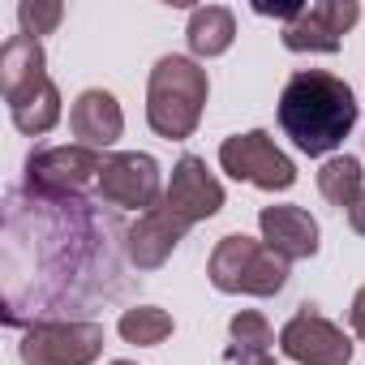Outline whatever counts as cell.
Returning <instances> with one entry per match:
<instances>
[{"label": "cell", "instance_id": "obj_1", "mask_svg": "<svg viewBox=\"0 0 365 365\" xmlns=\"http://www.w3.org/2000/svg\"><path fill=\"white\" fill-rule=\"evenodd\" d=\"M116 228L86 198H39L9 194L5 215V322H22V309L39 322L48 314H69L120 267L112 254Z\"/></svg>", "mask_w": 365, "mask_h": 365}, {"label": "cell", "instance_id": "obj_2", "mask_svg": "<svg viewBox=\"0 0 365 365\" xmlns=\"http://www.w3.org/2000/svg\"><path fill=\"white\" fill-rule=\"evenodd\" d=\"M279 125L301 155L335 150L356 125L352 86L327 69H301L279 91Z\"/></svg>", "mask_w": 365, "mask_h": 365}, {"label": "cell", "instance_id": "obj_3", "mask_svg": "<svg viewBox=\"0 0 365 365\" xmlns=\"http://www.w3.org/2000/svg\"><path fill=\"white\" fill-rule=\"evenodd\" d=\"M207 95H211L207 69H198L190 56H163L150 69V82H146V120H150V129L168 142H185L202 120Z\"/></svg>", "mask_w": 365, "mask_h": 365}, {"label": "cell", "instance_id": "obj_4", "mask_svg": "<svg viewBox=\"0 0 365 365\" xmlns=\"http://www.w3.org/2000/svg\"><path fill=\"white\" fill-rule=\"evenodd\" d=\"M207 275L220 292H245V297H275L288 284V258H279L267 241H254L245 232H232L215 245Z\"/></svg>", "mask_w": 365, "mask_h": 365}, {"label": "cell", "instance_id": "obj_5", "mask_svg": "<svg viewBox=\"0 0 365 365\" xmlns=\"http://www.w3.org/2000/svg\"><path fill=\"white\" fill-rule=\"evenodd\" d=\"M18 352H22V365H91L103 352V327L86 318L31 322Z\"/></svg>", "mask_w": 365, "mask_h": 365}, {"label": "cell", "instance_id": "obj_6", "mask_svg": "<svg viewBox=\"0 0 365 365\" xmlns=\"http://www.w3.org/2000/svg\"><path fill=\"white\" fill-rule=\"evenodd\" d=\"M103 155L91 146H43L26 159V190L39 198H78L99 180Z\"/></svg>", "mask_w": 365, "mask_h": 365}, {"label": "cell", "instance_id": "obj_7", "mask_svg": "<svg viewBox=\"0 0 365 365\" xmlns=\"http://www.w3.org/2000/svg\"><path fill=\"white\" fill-rule=\"evenodd\" d=\"M361 5L356 0H314L292 5L284 18V48L288 52H339L344 35L356 26Z\"/></svg>", "mask_w": 365, "mask_h": 365}, {"label": "cell", "instance_id": "obj_8", "mask_svg": "<svg viewBox=\"0 0 365 365\" xmlns=\"http://www.w3.org/2000/svg\"><path fill=\"white\" fill-rule=\"evenodd\" d=\"M220 168L228 176H237V180H250V185H258V190H292V180H297L292 159L262 129L228 138L220 146Z\"/></svg>", "mask_w": 365, "mask_h": 365}, {"label": "cell", "instance_id": "obj_9", "mask_svg": "<svg viewBox=\"0 0 365 365\" xmlns=\"http://www.w3.org/2000/svg\"><path fill=\"white\" fill-rule=\"evenodd\" d=\"M279 348H284V356H292L297 365H348V361H352L348 335H344L335 322H327L314 305H301V309L284 322Z\"/></svg>", "mask_w": 365, "mask_h": 365}, {"label": "cell", "instance_id": "obj_10", "mask_svg": "<svg viewBox=\"0 0 365 365\" xmlns=\"http://www.w3.org/2000/svg\"><path fill=\"white\" fill-rule=\"evenodd\" d=\"M99 198L108 207H146L155 211L159 202V163L142 150H120V155H103L99 168Z\"/></svg>", "mask_w": 365, "mask_h": 365}, {"label": "cell", "instance_id": "obj_11", "mask_svg": "<svg viewBox=\"0 0 365 365\" xmlns=\"http://www.w3.org/2000/svg\"><path fill=\"white\" fill-rule=\"evenodd\" d=\"M163 207L176 211L185 224H198V220H211L220 207H224V185L207 172V159L198 155H185L176 168H172V180H168V194H163Z\"/></svg>", "mask_w": 365, "mask_h": 365}, {"label": "cell", "instance_id": "obj_12", "mask_svg": "<svg viewBox=\"0 0 365 365\" xmlns=\"http://www.w3.org/2000/svg\"><path fill=\"white\" fill-rule=\"evenodd\" d=\"M185 232H190V224L168 207H155V211L138 215V224H129V232H125L129 262L138 271H159L172 258V250L185 241Z\"/></svg>", "mask_w": 365, "mask_h": 365}, {"label": "cell", "instance_id": "obj_13", "mask_svg": "<svg viewBox=\"0 0 365 365\" xmlns=\"http://www.w3.org/2000/svg\"><path fill=\"white\" fill-rule=\"evenodd\" d=\"M69 129L78 138V146H91V150H103L120 138L125 129V112L116 103L112 91H82L69 108Z\"/></svg>", "mask_w": 365, "mask_h": 365}, {"label": "cell", "instance_id": "obj_14", "mask_svg": "<svg viewBox=\"0 0 365 365\" xmlns=\"http://www.w3.org/2000/svg\"><path fill=\"white\" fill-rule=\"evenodd\" d=\"M258 228H262V241L288 262L318 254V224L305 207H262Z\"/></svg>", "mask_w": 365, "mask_h": 365}, {"label": "cell", "instance_id": "obj_15", "mask_svg": "<svg viewBox=\"0 0 365 365\" xmlns=\"http://www.w3.org/2000/svg\"><path fill=\"white\" fill-rule=\"evenodd\" d=\"M48 82V56L43 43L31 35H14L5 48H0V86H5V99H22L35 86Z\"/></svg>", "mask_w": 365, "mask_h": 365}, {"label": "cell", "instance_id": "obj_16", "mask_svg": "<svg viewBox=\"0 0 365 365\" xmlns=\"http://www.w3.org/2000/svg\"><path fill=\"white\" fill-rule=\"evenodd\" d=\"M185 39H190V48H194V56H224L228 48H232V39H237V18H232V9H224V5H202V9H194L190 14V26H185Z\"/></svg>", "mask_w": 365, "mask_h": 365}, {"label": "cell", "instance_id": "obj_17", "mask_svg": "<svg viewBox=\"0 0 365 365\" xmlns=\"http://www.w3.org/2000/svg\"><path fill=\"white\" fill-rule=\"evenodd\" d=\"M9 112H14V125H18L22 133L39 138V133H48V129H56V120H61V91H56L52 78H48V82L35 86L31 95L14 99Z\"/></svg>", "mask_w": 365, "mask_h": 365}, {"label": "cell", "instance_id": "obj_18", "mask_svg": "<svg viewBox=\"0 0 365 365\" xmlns=\"http://www.w3.org/2000/svg\"><path fill=\"white\" fill-rule=\"evenodd\" d=\"M318 190H322V198L331 202V207H352L356 198H361V163L352 159V155H335V159H327L322 163V172H318Z\"/></svg>", "mask_w": 365, "mask_h": 365}, {"label": "cell", "instance_id": "obj_19", "mask_svg": "<svg viewBox=\"0 0 365 365\" xmlns=\"http://www.w3.org/2000/svg\"><path fill=\"white\" fill-rule=\"evenodd\" d=\"M116 331L125 335V344H138V348H155L172 335V314H163L159 305H133L120 314Z\"/></svg>", "mask_w": 365, "mask_h": 365}, {"label": "cell", "instance_id": "obj_20", "mask_svg": "<svg viewBox=\"0 0 365 365\" xmlns=\"http://www.w3.org/2000/svg\"><path fill=\"white\" fill-rule=\"evenodd\" d=\"M228 331H232V348L237 352H254V348H267L271 352V344H275V331H271V322L258 309H241L228 322Z\"/></svg>", "mask_w": 365, "mask_h": 365}, {"label": "cell", "instance_id": "obj_21", "mask_svg": "<svg viewBox=\"0 0 365 365\" xmlns=\"http://www.w3.org/2000/svg\"><path fill=\"white\" fill-rule=\"evenodd\" d=\"M65 18V5H56V0H22L18 5V22H22V35L39 39V35H52Z\"/></svg>", "mask_w": 365, "mask_h": 365}, {"label": "cell", "instance_id": "obj_22", "mask_svg": "<svg viewBox=\"0 0 365 365\" xmlns=\"http://www.w3.org/2000/svg\"><path fill=\"white\" fill-rule=\"evenodd\" d=\"M228 356H232L237 365H275V356H271L267 348H254V352H237V348H232Z\"/></svg>", "mask_w": 365, "mask_h": 365}, {"label": "cell", "instance_id": "obj_23", "mask_svg": "<svg viewBox=\"0 0 365 365\" xmlns=\"http://www.w3.org/2000/svg\"><path fill=\"white\" fill-rule=\"evenodd\" d=\"M348 318H352V331L365 339V288H356V297H352V314H348Z\"/></svg>", "mask_w": 365, "mask_h": 365}, {"label": "cell", "instance_id": "obj_24", "mask_svg": "<svg viewBox=\"0 0 365 365\" xmlns=\"http://www.w3.org/2000/svg\"><path fill=\"white\" fill-rule=\"evenodd\" d=\"M348 224H352V232H361V237H365V190H361V198L348 207Z\"/></svg>", "mask_w": 365, "mask_h": 365}, {"label": "cell", "instance_id": "obj_25", "mask_svg": "<svg viewBox=\"0 0 365 365\" xmlns=\"http://www.w3.org/2000/svg\"><path fill=\"white\" fill-rule=\"evenodd\" d=\"M112 365H133V361H112Z\"/></svg>", "mask_w": 365, "mask_h": 365}]
</instances>
